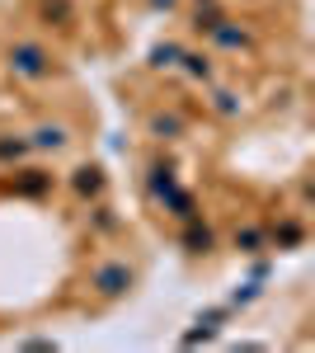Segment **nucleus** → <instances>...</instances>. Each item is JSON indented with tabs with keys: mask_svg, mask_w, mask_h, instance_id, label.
<instances>
[{
	"mask_svg": "<svg viewBox=\"0 0 315 353\" xmlns=\"http://www.w3.org/2000/svg\"><path fill=\"white\" fill-rule=\"evenodd\" d=\"M10 66L24 71V76H48V61H43L38 48H14V52H10Z\"/></svg>",
	"mask_w": 315,
	"mask_h": 353,
	"instance_id": "nucleus-1",
	"label": "nucleus"
},
{
	"mask_svg": "<svg viewBox=\"0 0 315 353\" xmlns=\"http://www.w3.org/2000/svg\"><path fill=\"white\" fill-rule=\"evenodd\" d=\"M94 283H99L104 292H123V288L132 283V273L123 269V264H108V269H99V278H94Z\"/></svg>",
	"mask_w": 315,
	"mask_h": 353,
	"instance_id": "nucleus-2",
	"label": "nucleus"
},
{
	"mask_svg": "<svg viewBox=\"0 0 315 353\" xmlns=\"http://www.w3.org/2000/svg\"><path fill=\"white\" fill-rule=\"evenodd\" d=\"M38 146H43V151H61V146H66V128H43V132H38Z\"/></svg>",
	"mask_w": 315,
	"mask_h": 353,
	"instance_id": "nucleus-3",
	"label": "nucleus"
},
{
	"mask_svg": "<svg viewBox=\"0 0 315 353\" xmlns=\"http://www.w3.org/2000/svg\"><path fill=\"white\" fill-rule=\"evenodd\" d=\"M99 184H104V179H99V170H80V179H76L80 193H99Z\"/></svg>",
	"mask_w": 315,
	"mask_h": 353,
	"instance_id": "nucleus-4",
	"label": "nucleus"
},
{
	"mask_svg": "<svg viewBox=\"0 0 315 353\" xmlns=\"http://www.w3.org/2000/svg\"><path fill=\"white\" fill-rule=\"evenodd\" d=\"M24 151V141H0V156H19Z\"/></svg>",
	"mask_w": 315,
	"mask_h": 353,
	"instance_id": "nucleus-5",
	"label": "nucleus"
}]
</instances>
